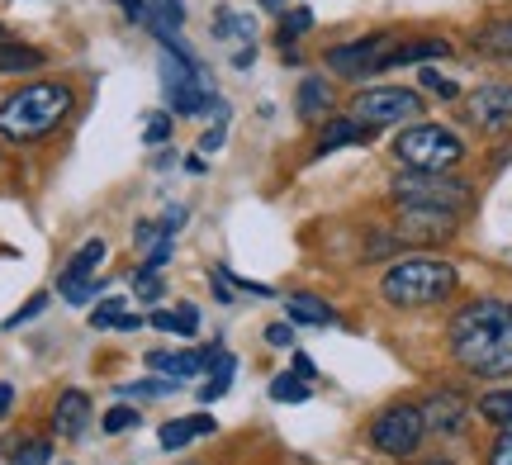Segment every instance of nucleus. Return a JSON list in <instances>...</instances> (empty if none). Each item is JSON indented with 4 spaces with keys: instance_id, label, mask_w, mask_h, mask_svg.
<instances>
[{
    "instance_id": "nucleus-1",
    "label": "nucleus",
    "mask_w": 512,
    "mask_h": 465,
    "mask_svg": "<svg viewBox=\"0 0 512 465\" xmlns=\"http://www.w3.org/2000/svg\"><path fill=\"white\" fill-rule=\"evenodd\" d=\"M446 347L479 380L512 375V304L508 299H470L451 318Z\"/></svg>"
},
{
    "instance_id": "nucleus-2",
    "label": "nucleus",
    "mask_w": 512,
    "mask_h": 465,
    "mask_svg": "<svg viewBox=\"0 0 512 465\" xmlns=\"http://www.w3.org/2000/svg\"><path fill=\"white\" fill-rule=\"evenodd\" d=\"M460 290V266L437 252H408L380 280V299L389 309H437Z\"/></svg>"
},
{
    "instance_id": "nucleus-3",
    "label": "nucleus",
    "mask_w": 512,
    "mask_h": 465,
    "mask_svg": "<svg viewBox=\"0 0 512 465\" xmlns=\"http://www.w3.org/2000/svg\"><path fill=\"white\" fill-rule=\"evenodd\" d=\"M76 95L62 81H29L0 100V138L10 143H38L72 114Z\"/></svg>"
},
{
    "instance_id": "nucleus-4",
    "label": "nucleus",
    "mask_w": 512,
    "mask_h": 465,
    "mask_svg": "<svg viewBox=\"0 0 512 465\" xmlns=\"http://www.w3.org/2000/svg\"><path fill=\"white\" fill-rule=\"evenodd\" d=\"M394 162L408 171H456L470 148H465V138L456 129H446V124H432V119H413V124H403V133L394 138Z\"/></svg>"
},
{
    "instance_id": "nucleus-5",
    "label": "nucleus",
    "mask_w": 512,
    "mask_h": 465,
    "mask_svg": "<svg viewBox=\"0 0 512 465\" xmlns=\"http://www.w3.org/2000/svg\"><path fill=\"white\" fill-rule=\"evenodd\" d=\"M389 200L399 205H427V209H451V214H470L475 209V186L451 171H408L403 167L389 181Z\"/></svg>"
},
{
    "instance_id": "nucleus-6",
    "label": "nucleus",
    "mask_w": 512,
    "mask_h": 465,
    "mask_svg": "<svg viewBox=\"0 0 512 465\" xmlns=\"http://www.w3.org/2000/svg\"><path fill=\"white\" fill-rule=\"evenodd\" d=\"M399 48V34H361V38H347V43H332L328 53H323V67L332 76H342V81H370V76L389 72V57Z\"/></svg>"
},
{
    "instance_id": "nucleus-7",
    "label": "nucleus",
    "mask_w": 512,
    "mask_h": 465,
    "mask_svg": "<svg viewBox=\"0 0 512 465\" xmlns=\"http://www.w3.org/2000/svg\"><path fill=\"white\" fill-rule=\"evenodd\" d=\"M422 110H427L422 91H408V86H366V91L351 95V105H347V114H356L375 133L394 129V124H413Z\"/></svg>"
},
{
    "instance_id": "nucleus-8",
    "label": "nucleus",
    "mask_w": 512,
    "mask_h": 465,
    "mask_svg": "<svg viewBox=\"0 0 512 465\" xmlns=\"http://www.w3.org/2000/svg\"><path fill=\"white\" fill-rule=\"evenodd\" d=\"M422 409L418 404H389V409L375 413V423H370V447L380 451V456H394V461H408L413 451L422 447Z\"/></svg>"
},
{
    "instance_id": "nucleus-9",
    "label": "nucleus",
    "mask_w": 512,
    "mask_h": 465,
    "mask_svg": "<svg viewBox=\"0 0 512 465\" xmlns=\"http://www.w3.org/2000/svg\"><path fill=\"white\" fill-rule=\"evenodd\" d=\"M460 233V214L451 209H427V205H399L394 224H389V238L399 247H441Z\"/></svg>"
},
{
    "instance_id": "nucleus-10",
    "label": "nucleus",
    "mask_w": 512,
    "mask_h": 465,
    "mask_svg": "<svg viewBox=\"0 0 512 465\" xmlns=\"http://www.w3.org/2000/svg\"><path fill=\"white\" fill-rule=\"evenodd\" d=\"M465 124L479 133H512V81H484L465 95Z\"/></svg>"
},
{
    "instance_id": "nucleus-11",
    "label": "nucleus",
    "mask_w": 512,
    "mask_h": 465,
    "mask_svg": "<svg viewBox=\"0 0 512 465\" xmlns=\"http://www.w3.org/2000/svg\"><path fill=\"white\" fill-rule=\"evenodd\" d=\"M418 409H422V423H427V432H441V437H456V432H465V423H470V404H465L456 390L427 394Z\"/></svg>"
},
{
    "instance_id": "nucleus-12",
    "label": "nucleus",
    "mask_w": 512,
    "mask_h": 465,
    "mask_svg": "<svg viewBox=\"0 0 512 465\" xmlns=\"http://www.w3.org/2000/svg\"><path fill=\"white\" fill-rule=\"evenodd\" d=\"M375 138V129L370 124H361L356 114H332V119H323L318 124V143H313V152L318 157H328V152H337V148H361V143H370Z\"/></svg>"
},
{
    "instance_id": "nucleus-13",
    "label": "nucleus",
    "mask_w": 512,
    "mask_h": 465,
    "mask_svg": "<svg viewBox=\"0 0 512 465\" xmlns=\"http://www.w3.org/2000/svg\"><path fill=\"white\" fill-rule=\"evenodd\" d=\"M294 110H299V119H309V124L332 119V110H337V95H332L328 76H318V72L304 76V81H299V91H294Z\"/></svg>"
},
{
    "instance_id": "nucleus-14",
    "label": "nucleus",
    "mask_w": 512,
    "mask_h": 465,
    "mask_svg": "<svg viewBox=\"0 0 512 465\" xmlns=\"http://www.w3.org/2000/svg\"><path fill=\"white\" fill-rule=\"evenodd\" d=\"M219 361V347H204V352H152L147 366L152 371H166L171 380H190V375H204Z\"/></svg>"
},
{
    "instance_id": "nucleus-15",
    "label": "nucleus",
    "mask_w": 512,
    "mask_h": 465,
    "mask_svg": "<svg viewBox=\"0 0 512 465\" xmlns=\"http://www.w3.org/2000/svg\"><path fill=\"white\" fill-rule=\"evenodd\" d=\"M214 38L228 43L233 53H238V48H256V19L247 15V10L219 5V10H214Z\"/></svg>"
},
{
    "instance_id": "nucleus-16",
    "label": "nucleus",
    "mask_w": 512,
    "mask_h": 465,
    "mask_svg": "<svg viewBox=\"0 0 512 465\" xmlns=\"http://www.w3.org/2000/svg\"><path fill=\"white\" fill-rule=\"evenodd\" d=\"M53 428H57V437H81V432L91 428V399H86V394H81V390L57 394Z\"/></svg>"
},
{
    "instance_id": "nucleus-17",
    "label": "nucleus",
    "mask_w": 512,
    "mask_h": 465,
    "mask_svg": "<svg viewBox=\"0 0 512 465\" xmlns=\"http://www.w3.org/2000/svg\"><path fill=\"white\" fill-rule=\"evenodd\" d=\"M441 57H451L446 38H399V48L389 57V72L394 67H427V62H441Z\"/></svg>"
},
{
    "instance_id": "nucleus-18",
    "label": "nucleus",
    "mask_w": 512,
    "mask_h": 465,
    "mask_svg": "<svg viewBox=\"0 0 512 465\" xmlns=\"http://www.w3.org/2000/svg\"><path fill=\"white\" fill-rule=\"evenodd\" d=\"M143 24L157 34V43L176 38L185 24V0H143Z\"/></svg>"
},
{
    "instance_id": "nucleus-19",
    "label": "nucleus",
    "mask_w": 512,
    "mask_h": 465,
    "mask_svg": "<svg viewBox=\"0 0 512 465\" xmlns=\"http://www.w3.org/2000/svg\"><path fill=\"white\" fill-rule=\"evenodd\" d=\"M285 314H290L294 328H332V323H337L332 304L318 295H290L285 299Z\"/></svg>"
},
{
    "instance_id": "nucleus-20",
    "label": "nucleus",
    "mask_w": 512,
    "mask_h": 465,
    "mask_svg": "<svg viewBox=\"0 0 512 465\" xmlns=\"http://www.w3.org/2000/svg\"><path fill=\"white\" fill-rule=\"evenodd\" d=\"M219 428L209 413H200V418H176V423H166L162 432H157V442H162V451H185L195 437H209V432Z\"/></svg>"
},
{
    "instance_id": "nucleus-21",
    "label": "nucleus",
    "mask_w": 512,
    "mask_h": 465,
    "mask_svg": "<svg viewBox=\"0 0 512 465\" xmlns=\"http://www.w3.org/2000/svg\"><path fill=\"white\" fill-rule=\"evenodd\" d=\"M105 257H110V242H105V238L81 242V247L72 252V261H67V271H62L57 280H86V276H95V271H100V261H105Z\"/></svg>"
},
{
    "instance_id": "nucleus-22",
    "label": "nucleus",
    "mask_w": 512,
    "mask_h": 465,
    "mask_svg": "<svg viewBox=\"0 0 512 465\" xmlns=\"http://www.w3.org/2000/svg\"><path fill=\"white\" fill-rule=\"evenodd\" d=\"M475 48L494 62H512V24H484L475 34Z\"/></svg>"
},
{
    "instance_id": "nucleus-23",
    "label": "nucleus",
    "mask_w": 512,
    "mask_h": 465,
    "mask_svg": "<svg viewBox=\"0 0 512 465\" xmlns=\"http://www.w3.org/2000/svg\"><path fill=\"white\" fill-rule=\"evenodd\" d=\"M34 67H43V53H38V48H24V43H5V38H0V76L34 72Z\"/></svg>"
},
{
    "instance_id": "nucleus-24",
    "label": "nucleus",
    "mask_w": 512,
    "mask_h": 465,
    "mask_svg": "<svg viewBox=\"0 0 512 465\" xmlns=\"http://www.w3.org/2000/svg\"><path fill=\"white\" fill-rule=\"evenodd\" d=\"M313 29V10L309 5H294V10H285V15H280V43H285V48H290L294 38H304Z\"/></svg>"
},
{
    "instance_id": "nucleus-25",
    "label": "nucleus",
    "mask_w": 512,
    "mask_h": 465,
    "mask_svg": "<svg viewBox=\"0 0 512 465\" xmlns=\"http://www.w3.org/2000/svg\"><path fill=\"white\" fill-rule=\"evenodd\" d=\"M309 380H299V375H275V380H271V399H275V404H304V399H309Z\"/></svg>"
},
{
    "instance_id": "nucleus-26",
    "label": "nucleus",
    "mask_w": 512,
    "mask_h": 465,
    "mask_svg": "<svg viewBox=\"0 0 512 465\" xmlns=\"http://www.w3.org/2000/svg\"><path fill=\"white\" fill-rule=\"evenodd\" d=\"M214 366H219V371H214V380H209V385L200 390L204 404H214V399H223V394L233 390V366H238V361H233L228 352H219V361H214Z\"/></svg>"
},
{
    "instance_id": "nucleus-27",
    "label": "nucleus",
    "mask_w": 512,
    "mask_h": 465,
    "mask_svg": "<svg viewBox=\"0 0 512 465\" xmlns=\"http://www.w3.org/2000/svg\"><path fill=\"white\" fill-rule=\"evenodd\" d=\"M418 86L422 91H432V95H441V100H460V81L456 76H446V72H437V67H422Z\"/></svg>"
},
{
    "instance_id": "nucleus-28",
    "label": "nucleus",
    "mask_w": 512,
    "mask_h": 465,
    "mask_svg": "<svg viewBox=\"0 0 512 465\" xmlns=\"http://www.w3.org/2000/svg\"><path fill=\"white\" fill-rule=\"evenodd\" d=\"M479 413L498 423V428H512V390H498V394H484L479 399Z\"/></svg>"
},
{
    "instance_id": "nucleus-29",
    "label": "nucleus",
    "mask_w": 512,
    "mask_h": 465,
    "mask_svg": "<svg viewBox=\"0 0 512 465\" xmlns=\"http://www.w3.org/2000/svg\"><path fill=\"white\" fill-rule=\"evenodd\" d=\"M57 290H62V299H67V304H91V299L105 290V280H95V276H86V280H57Z\"/></svg>"
},
{
    "instance_id": "nucleus-30",
    "label": "nucleus",
    "mask_w": 512,
    "mask_h": 465,
    "mask_svg": "<svg viewBox=\"0 0 512 465\" xmlns=\"http://www.w3.org/2000/svg\"><path fill=\"white\" fill-rule=\"evenodd\" d=\"M166 138H171V114H147L143 143H147V148H162Z\"/></svg>"
},
{
    "instance_id": "nucleus-31",
    "label": "nucleus",
    "mask_w": 512,
    "mask_h": 465,
    "mask_svg": "<svg viewBox=\"0 0 512 465\" xmlns=\"http://www.w3.org/2000/svg\"><path fill=\"white\" fill-rule=\"evenodd\" d=\"M138 423H143V413L128 409V404H119V409L105 413V432H128V428H138Z\"/></svg>"
},
{
    "instance_id": "nucleus-32",
    "label": "nucleus",
    "mask_w": 512,
    "mask_h": 465,
    "mask_svg": "<svg viewBox=\"0 0 512 465\" xmlns=\"http://www.w3.org/2000/svg\"><path fill=\"white\" fill-rule=\"evenodd\" d=\"M53 461V447L48 442H24V447L15 451V465H48Z\"/></svg>"
},
{
    "instance_id": "nucleus-33",
    "label": "nucleus",
    "mask_w": 512,
    "mask_h": 465,
    "mask_svg": "<svg viewBox=\"0 0 512 465\" xmlns=\"http://www.w3.org/2000/svg\"><path fill=\"white\" fill-rule=\"evenodd\" d=\"M133 290H138V299H162V276L157 271H133Z\"/></svg>"
},
{
    "instance_id": "nucleus-34",
    "label": "nucleus",
    "mask_w": 512,
    "mask_h": 465,
    "mask_svg": "<svg viewBox=\"0 0 512 465\" xmlns=\"http://www.w3.org/2000/svg\"><path fill=\"white\" fill-rule=\"evenodd\" d=\"M124 304H128V299H124V295H114V299H105V304H100V309H95V314H91V328H110L114 318L124 314Z\"/></svg>"
},
{
    "instance_id": "nucleus-35",
    "label": "nucleus",
    "mask_w": 512,
    "mask_h": 465,
    "mask_svg": "<svg viewBox=\"0 0 512 465\" xmlns=\"http://www.w3.org/2000/svg\"><path fill=\"white\" fill-rule=\"evenodd\" d=\"M43 309H48V295H34L29 304H24V309H19V314L5 318V328H19V323H29V318H38Z\"/></svg>"
},
{
    "instance_id": "nucleus-36",
    "label": "nucleus",
    "mask_w": 512,
    "mask_h": 465,
    "mask_svg": "<svg viewBox=\"0 0 512 465\" xmlns=\"http://www.w3.org/2000/svg\"><path fill=\"white\" fill-rule=\"evenodd\" d=\"M166 261H171V238L162 233V238L152 242V252H147L143 266H147V271H166Z\"/></svg>"
},
{
    "instance_id": "nucleus-37",
    "label": "nucleus",
    "mask_w": 512,
    "mask_h": 465,
    "mask_svg": "<svg viewBox=\"0 0 512 465\" xmlns=\"http://www.w3.org/2000/svg\"><path fill=\"white\" fill-rule=\"evenodd\" d=\"M489 465H512V428L498 432V442L489 447Z\"/></svg>"
},
{
    "instance_id": "nucleus-38",
    "label": "nucleus",
    "mask_w": 512,
    "mask_h": 465,
    "mask_svg": "<svg viewBox=\"0 0 512 465\" xmlns=\"http://www.w3.org/2000/svg\"><path fill=\"white\" fill-rule=\"evenodd\" d=\"M185 219H190V209H185V205H171V209H166V219H162V233H166V238H176V233L185 228Z\"/></svg>"
},
{
    "instance_id": "nucleus-39",
    "label": "nucleus",
    "mask_w": 512,
    "mask_h": 465,
    "mask_svg": "<svg viewBox=\"0 0 512 465\" xmlns=\"http://www.w3.org/2000/svg\"><path fill=\"white\" fill-rule=\"evenodd\" d=\"M266 342H271V347H280V352H285V347H294V323H271V328H266Z\"/></svg>"
},
{
    "instance_id": "nucleus-40",
    "label": "nucleus",
    "mask_w": 512,
    "mask_h": 465,
    "mask_svg": "<svg viewBox=\"0 0 512 465\" xmlns=\"http://www.w3.org/2000/svg\"><path fill=\"white\" fill-rule=\"evenodd\" d=\"M157 238H162V224H152V219H143V224L133 228V242H138V247H152Z\"/></svg>"
},
{
    "instance_id": "nucleus-41",
    "label": "nucleus",
    "mask_w": 512,
    "mask_h": 465,
    "mask_svg": "<svg viewBox=\"0 0 512 465\" xmlns=\"http://www.w3.org/2000/svg\"><path fill=\"white\" fill-rule=\"evenodd\" d=\"M147 323L162 328V333H181V314H176V309H162V314H152Z\"/></svg>"
},
{
    "instance_id": "nucleus-42",
    "label": "nucleus",
    "mask_w": 512,
    "mask_h": 465,
    "mask_svg": "<svg viewBox=\"0 0 512 465\" xmlns=\"http://www.w3.org/2000/svg\"><path fill=\"white\" fill-rule=\"evenodd\" d=\"M176 314H181V337H195V328H200V309H195V304H181Z\"/></svg>"
},
{
    "instance_id": "nucleus-43",
    "label": "nucleus",
    "mask_w": 512,
    "mask_h": 465,
    "mask_svg": "<svg viewBox=\"0 0 512 465\" xmlns=\"http://www.w3.org/2000/svg\"><path fill=\"white\" fill-rule=\"evenodd\" d=\"M223 138H228V129H223V124H219V129H209V133L200 138V152H209V157H214V152L223 148Z\"/></svg>"
},
{
    "instance_id": "nucleus-44",
    "label": "nucleus",
    "mask_w": 512,
    "mask_h": 465,
    "mask_svg": "<svg viewBox=\"0 0 512 465\" xmlns=\"http://www.w3.org/2000/svg\"><path fill=\"white\" fill-rule=\"evenodd\" d=\"M294 375H299V380H313V375H318V366H313L304 352H294Z\"/></svg>"
},
{
    "instance_id": "nucleus-45",
    "label": "nucleus",
    "mask_w": 512,
    "mask_h": 465,
    "mask_svg": "<svg viewBox=\"0 0 512 465\" xmlns=\"http://www.w3.org/2000/svg\"><path fill=\"white\" fill-rule=\"evenodd\" d=\"M110 328H114V333H133V328H143V318H138V314H119Z\"/></svg>"
},
{
    "instance_id": "nucleus-46",
    "label": "nucleus",
    "mask_w": 512,
    "mask_h": 465,
    "mask_svg": "<svg viewBox=\"0 0 512 465\" xmlns=\"http://www.w3.org/2000/svg\"><path fill=\"white\" fill-rule=\"evenodd\" d=\"M114 5H119L128 19H138V24H143V0H114Z\"/></svg>"
},
{
    "instance_id": "nucleus-47",
    "label": "nucleus",
    "mask_w": 512,
    "mask_h": 465,
    "mask_svg": "<svg viewBox=\"0 0 512 465\" xmlns=\"http://www.w3.org/2000/svg\"><path fill=\"white\" fill-rule=\"evenodd\" d=\"M15 409V390H10V385H5V380H0V418H5V413Z\"/></svg>"
},
{
    "instance_id": "nucleus-48",
    "label": "nucleus",
    "mask_w": 512,
    "mask_h": 465,
    "mask_svg": "<svg viewBox=\"0 0 512 465\" xmlns=\"http://www.w3.org/2000/svg\"><path fill=\"white\" fill-rule=\"evenodd\" d=\"M256 5H261V10H285L290 0H256Z\"/></svg>"
},
{
    "instance_id": "nucleus-49",
    "label": "nucleus",
    "mask_w": 512,
    "mask_h": 465,
    "mask_svg": "<svg viewBox=\"0 0 512 465\" xmlns=\"http://www.w3.org/2000/svg\"><path fill=\"white\" fill-rule=\"evenodd\" d=\"M432 465H451V461H432Z\"/></svg>"
},
{
    "instance_id": "nucleus-50",
    "label": "nucleus",
    "mask_w": 512,
    "mask_h": 465,
    "mask_svg": "<svg viewBox=\"0 0 512 465\" xmlns=\"http://www.w3.org/2000/svg\"><path fill=\"white\" fill-rule=\"evenodd\" d=\"M0 38H5V29H0Z\"/></svg>"
}]
</instances>
